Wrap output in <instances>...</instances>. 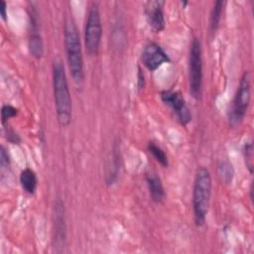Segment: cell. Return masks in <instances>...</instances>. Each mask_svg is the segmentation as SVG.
<instances>
[{
    "mask_svg": "<svg viewBox=\"0 0 254 254\" xmlns=\"http://www.w3.org/2000/svg\"><path fill=\"white\" fill-rule=\"evenodd\" d=\"M53 89L58 122L61 126H68L71 121V97L64 67L61 61L53 64Z\"/></svg>",
    "mask_w": 254,
    "mask_h": 254,
    "instance_id": "1",
    "label": "cell"
},
{
    "mask_svg": "<svg viewBox=\"0 0 254 254\" xmlns=\"http://www.w3.org/2000/svg\"><path fill=\"white\" fill-rule=\"evenodd\" d=\"M64 47L71 77L75 83L80 84L84 78L83 57L78 31L72 20H67L64 25Z\"/></svg>",
    "mask_w": 254,
    "mask_h": 254,
    "instance_id": "2",
    "label": "cell"
},
{
    "mask_svg": "<svg viewBox=\"0 0 254 254\" xmlns=\"http://www.w3.org/2000/svg\"><path fill=\"white\" fill-rule=\"evenodd\" d=\"M211 186L209 171L205 168H199L196 171L192 189L193 218L197 226H201L205 222L211 195Z\"/></svg>",
    "mask_w": 254,
    "mask_h": 254,
    "instance_id": "3",
    "label": "cell"
},
{
    "mask_svg": "<svg viewBox=\"0 0 254 254\" xmlns=\"http://www.w3.org/2000/svg\"><path fill=\"white\" fill-rule=\"evenodd\" d=\"M189 85L192 97L198 99L201 94L202 86V57L201 44L196 38L191 41L190 49Z\"/></svg>",
    "mask_w": 254,
    "mask_h": 254,
    "instance_id": "4",
    "label": "cell"
},
{
    "mask_svg": "<svg viewBox=\"0 0 254 254\" xmlns=\"http://www.w3.org/2000/svg\"><path fill=\"white\" fill-rule=\"evenodd\" d=\"M102 37L101 17L96 4H93L87 13L84 28V46L89 56H96Z\"/></svg>",
    "mask_w": 254,
    "mask_h": 254,
    "instance_id": "5",
    "label": "cell"
},
{
    "mask_svg": "<svg viewBox=\"0 0 254 254\" xmlns=\"http://www.w3.org/2000/svg\"><path fill=\"white\" fill-rule=\"evenodd\" d=\"M250 76L247 71H245L240 79L236 94L234 96L232 107L229 112V123L232 126L238 125L244 118L251 97V87H250Z\"/></svg>",
    "mask_w": 254,
    "mask_h": 254,
    "instance_id": "6",
    "label": "cell"
},
{
    "mask_svg": "<svg viewBox=\"0 0 254 254\" xmlns=\"http://www.w3.org/2000/svg\"><path fill=\"white\" fill-rule=\"evenodd\" d=\"M161 98L163 102L173 110L182 125H187L191 120L190 110L180 92L174 90H163L161 92Z\"/></svg>",
    "mask_w": 254,
    "mask_h": 254,
    "instance_id": "7",
    "label": "cell"
},
{
    "mask_svg": "<svg viewBox=\"0 0 254 254\" xmlns=\"http://www.w3.org/2000/svg\"><path fill=\"white\" fill-rule=\"evenodd\" d=\"M141 62L149 70L154 71L162 64L169 63L170 59L160 45L152 42L145 45L141 54Z\"/></svg>",
    "mask_w": 254,
    "mask_h": 254,
    "instance_id": "8",
    "label": "cell"
},
{
    "mask_svg": "<svg viewBox=\"0 0 254 254\" xmlns=\"http://www.w3.org/2000/svg\"><path fill=\"white\" fill-rule=\"evenodd\" d=\"M164 1H149L146 3V17L149 26L155 32H161L165 29L166 20L164 16Z\"/></svg>",
    "mask_w": 254,
    "mask_h": 254,
    "instance_id": "9",
    "label": "cell"
},
{
    "mask_svg": "<svg viewBox=\"0 0 254 254\" xmlns=\"http://www.w3.org/2000/svg\"><path fill=\"white\" fill-rule=\"evenodd\" d=\"M54 226H55V240L56 245H63L65 239V222H64V207L61 199L56 201L54 207Z\"/></svg>",
    "mask_w": 254,
    "mask_h": 254,
    "instance_id": "10",
    "label": "cell"
},
{
    "mask_svg": "<svg viewBox=\"0 0 254 254\" xmlns=\"http://www.w3.org/2000/svg\"><path fill=\"white\" fill-rule=\"evenodd\" d=\"M32 21H31V26H32V30H31V35L29 38V51L30 54L36 58V59H40L43 57L44 55V44L42 41V37L39 33V29H38V21L36 16L34 15V13H32L31 15Z\"/></svg>",
    "mask_w": 254,
    "mask_h": 254,
    "instance_id": "11",
    "label": "cell"
},
{
    "mask_svg": "<svg viewBox=\"0 0 254 254\" xmlns=\"http://www.w3.org/2000/svg\"><path fill=\"white\" fill-rule=\"evenodd\" d=\"M146 182L152 200L156 203L163 202L166 197V193L161 179L156 174L151 173L146 176Z\"/></svg>",
    "mask_w": 254,
    "mask_h": 254,
    "instance_id": "12",
    "label": "cell"
},
{
    "mask_svg": "<svg viewBox=\"0 0 254 254\" xmlns=\"http://www.w3.org/2000/svg\"><path fill=\"white\" fill-rule=\"evenodd\" d=\"M20 183L26 192L33 194L36 191L38 186V179L36 173L32 169L26 168L20 174Z\"/></svg>",
    "mask_w": 254,
    "mask_h": 254,
    "instance_id": "13",
    "label": "cell"
},
{
    "mask_svg": "<svg viewBox=\"0 0 254 254\" xmlns=\"http://www.w3.org/2000/svg\"><path fill=\"white\" fill-rule=\"evenodd\" d=\"M224 3H225L224 1L218 0L213 5V8L210 13V19H209V29H210L211 33H214L219 26Z\"/></svg>",
    "mask_w": 254,
    "mask_h": 254,
    "instance_id": "14",
    "label": "cell"
},
{
    "mask_svg": "<svg viewBox=\"0 0 254 254\" xmlns=\"http://www.w3.org/2000/svg\"><path fill=\"white\" fill-rule=\"evenodd\" d=\"M148 151L161 166H163L164 168L168 167V165H169L168 157H167L165 151L160 146H158L154 142H149Z\"/></svg>",
    "mask_w": 254,
    "mask_h": 254,
    "instance_id": "15",
    "label": "cell"
},
{
    "mask_svg": "<svg viewBox=\"0 0 254 254\" xmlns=\"http://www.w3.org/2000/svg\"><path fill=\"white\" fill-rule=\"evenodd\" d=\"M218 176L222 182L229 184L233 177V169L231 164L227 161H221L218 165Z\"/></svg>",
    "mask_w": 254,
    "mask_h": 254,
    "instance_id": "16",
    "label": "cell"
},
{
    "mask_svg": "<svg viewBox=\"0 0 254 254\" xmlns=\"http://www.w3.org/2000/svg\"><path fill=\"white\" fill-rule=\"evenodd\" d=\"M244 158H245V164L248 168L250 174L253 172V145L251 142H248L244 145Z\"/></svg>",
    "mask_w": 254,
    "mask_h": 254,
    "instance_id": "17",
    "label": "cell"
},
{
    "mask_svg": "<svg viewBox=\"0 0 254 254\" xmlns=\"http://www.w3.org/2000/svg\"><path fill=\"white\" fill-rule=\"evenodd\" d=\"M18 114V109L10 104H5L2 106L1 110V119L2 123L5 124L6 121H8L10 118L15 117Z\"/></svg>",
    "mask_w": 254,
    "mask_h": 254,
    "instance_id": "18",
    "label": "cell"
},
{
    "mask_svg": "<svg viewBox=\"0 0 254 254\" xmlns=\"http://www.w3.org/2000/svg\"><path fill=\"white\" fill-rule=\"evenodd\" d=\"M9 165H10L9 155H8L6 149L2 146L1 150H0V166H1V169H7Z\"/></svg>",
    "mask_w": 254,
    "mask_h": 254,
    "instance_id": "19",
    "label": "cell"
},
{
    "mask_svg": "<svg viewBox=\"0 0 254 254\" xmlns=\"http://www.w3.org/2000/svg\"><path fill=\"white\" fill-rule=\"evenodd\" d=\"M6 136H7V139L8 141H10L11 143H14V144H17L20 142V138L19 136L17 135V133L12 130V129H8L6 128Z\"/></svg>",
    "mask_w": 254,
    "mask_h": 254,
    "instance_id": "20",
    "label": "cell"
},
{
    "mask_svg": "<svg viewBox=\"0 0 254 254\" xmlns=\"http://www.w3.org/2000/svg\"><path fill=\"white\" fill-rule=\"evenodd\" d=\"M137 85H138V89L141 90L142 88H144L145 85V77H144V73L142 72L141 67L138 68V80H137Z\"/></svg>",
    "mask_w": 254,
    "mask_h": 254,
    "instance_id": "21",
    "label": "cell"
},
{
    "mask_svg": "<svg viewBox=\"0 0 254 254\" xmlns=\"http://www.w3.org/2000/svg\"><path fill=\"white\" fill-rule=\"evenodd\" d=\"M0 15L4 21L7 20V5H6V2L3 0L1 1V4H0Z\"/></svg>",
    "mask_w": 254,
    "mask_h": 254,
    "instance_id": "22",
    "label": "cell"
}]
</instances>
